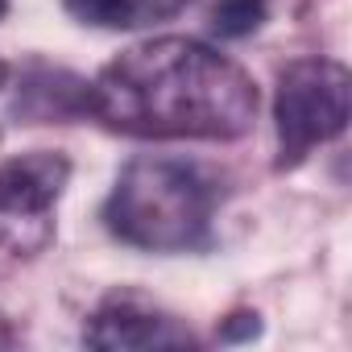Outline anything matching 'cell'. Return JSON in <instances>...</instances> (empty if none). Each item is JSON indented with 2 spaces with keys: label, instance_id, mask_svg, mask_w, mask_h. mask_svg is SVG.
Listing matches in <instances>:
<instances>
[{
  "label": "cell",
  "instance_id": "1",
  "mask_svg": "<svg viewBox=\"0 0 352 352\" xmlns=\"http://www.w3.org/2000/svg\"><path fill=\"white\" fill-rule=\"evenodd\" d=\"M91 116L141 141H236L257 120V83L204 42L157 38L91 79Z\"/></svg>",
  "mask_w": 352,
  "mask_h": 352
},
{
  "label": "cell",
  "instance_id": "2",
  "mask_svg": "<svg viewBox=\"0 0 352 352\" xmlns=\"http://www.w3.org/2000/svg\"><path fill=\"white\" fill-rule=\"evenodd\" d=\"M224 187L212 170L183 157H133L104 204L116 241L149 253H195L212 245Z\"/></svg>",
  "mask_w": 352,
  "mask_h": 352
},
{
  "label": "cell",
  "instance_id": "3",
  "mask_svg": "<svg viewBox=\"0 0 352 352\" xmlns=\"http://www.w3.org/2000/svg\"><path fill=\"white\" fill-rule=\"evenodd\" d=\"M348 87L352 79L336 58H298L278 75V170H294L315 145L336 141L348 129Z\"/></svg>",
  "mask_w": 352,
  "mask_h": 352
},
{
  "label": "cell",
  "instance_id": "4",
  "mask_svg": "<svg viewBox=\"0 0 352 352\" xmlns=\"http://www.w3.org/2000/svg\"><path fill=\"white\" fill-rule=\"evenodd\" d=\"M71 183V157L34 149L0 162V249L34 257L54 241V204Z\"/></svg>",
  "mask_w": 352,
  "mask_h": 352
},
{
  "label": "cell",
  "instance_id": "5",
  "mask_svg": "<svg viewBox=\"0 0 352 352\" xmlns=\"http://www.w3.org/2000/svg\"><path fill=\"white\" fill-rule=\"evenodd\" d=\"M83 344L91 348H191L195 336L137 294H112L96 307L83 327Z\"/></svg>",
  "mask_w": 352,
  "mask_h": 352
},
{
  "label": "cell",
  "instance_id": "6",
  "mask_svg": "<svg viewBox=\"0 0 352 352\" xmlns=\"http://www.w3.org/2000/svg\"><path fill=\"white\" fill-rule=\"evenodd\" d=\"M17 112L30 120H71L91 112V83L67 75V71H50L38 67L34 79L21 83L17 91Z\"/></svg>",
  "mask_w": 352,
  "mask_h": 352
},
{
  "label": "cell",
  "instance_id": "7",
  "mask_svg": "<svg viewBox=\"0 0 352 352\" xmlns=\"http://www.w3.org/2000/svg\"><path fill=\"white\" fill-rule=\"evenodd\" d=\"M67 13L100 30H141L183 13L191 0H63Z\"/></svg>",
  "mask_w": 352,
  "mask_h": 352
},
{
  "label": "cell",
  "instance_id": "8",
  "mask_svg": "<svg viewBox=\"0 0 352 352\" xmlns=\"http://www.w3.org/2000/svg\"><path fill=\"white\" fill-rule=\"evenodd\" d=\"M270 5L265 0H216V9H212V30L220 38H249L253 30H261Z\"/></svg>",
  "mask_w": 352,
  "mask_h": 352
},
{
  "label": "cell",
  "instance_id": "9",
  "mask_svg": "<svg viewBox=\"0 0 352 352\" xmlns=\"http://www.w3.org/2000/svg\"><path fill=\"white\" fill-rule=\"evenodd\" d=\"M257 331H261V323H257L253 311H236L220 323V340H253Z\"/></svg>",
  "mask_w": 352,
  "mask_h": 352
},
{
  "label": "cell",
  "instance_id": "10",
  "mask_svg": "<svg viewBox=\"0 0 352 352\" xmlns=\"http://www.w3.org/2000/svg\"><path fill=\"white\" fill-rule=\"evenodd\" d=\"M13 340H17V336H13V327H9V319H5V315H0V348H9Z\"/></svg>",
  "mask_w": 352,
  "mask_h": 352
},
{
  "label": "cell",
  "instance_id": "11",
  "mask_svg": "<svg viewBox=\"0 0 352 352\" xmlns=\"http://www.w3.org/2000/svg\"><path fill=\"white\" fill-rule=\"evenodd\" d=\"M5 9H9V0H0V17H5Z\"/></svg>",
  "mask_w": 352,
  "mask_h": 352
},
{
  "label": "cell",
  "instance_id": "12",
  "mask_svg": "<svg viewBox=\"0 0 352 352\" xmlns=\"http://www.w3.org/2000/svg\"><path fill=\"white\" fill-rule=\"evenodd\" d=\"M0 79H5V67H0Z\"/></svg>",
  "mask_w": 352,
  "mask_h": 352
}]
</instances>
